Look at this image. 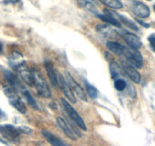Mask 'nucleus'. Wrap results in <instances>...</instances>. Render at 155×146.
<instances>
[{
    "mask_svg": "<svg viewBox=\"0 0 155 146\" xmlns=\"http://www.w3.org/2000/svg\"><path fill=\"white\" fill-rule=\"evenodd\" d=\"M32 73L34 78V85L35 86L38 93L44 98H51V91L42 74L38 70H34L32 71Z\"/></svg>",
    "mask_w": 155,
    "mask_h": 146,
    "instance_id": "obj_1",
    "label": "nucleus"
},
{
    "mask_svg": "<svg viewBox=\"0 0 155 146\" xmlns=\"http://www.w3.org/2000/svg\"><path fill=\"white\" fill-rule=\"evenodd\" d=\"M5 95L8 98V101H9L10 104L17 110L18 112L21 114H26L27 113V107L25 104H24L23 101L21 98L19 97L18 93L16 91H17L12 87H6L4 89Z\"/></svg>",
    "mask_w": 155,
    "mask_h": 146,
    "instance_id": "obj_2",
    "label": "nucleus"
},
{
    "mask_svg": "<svg viewBox=\"0 0 155 146\" xmlns=\"http://www.w3.org/2000/svg\"><path fill=\"white\" fill-rule=\"evenodd\" d=\"M61 101H62V104L63 106L64 110H65L66 114L68 115V117H70V119L72 120V121L78 126H79V128H81V129L84 131L87 130V126H86L85 123L84 122L83 119L80 117L79 114H78L77 111L73 108L72 106L68 101H65V99H64V98H62Z\"/></svg>",
    "mask_w": 155,
    "mask_h": 146,
    "instance_id": "obj_3",
    "label": "nucleus"
},
{
    "mask_svg": "<svg viewBox=\"0 0 155 146\" xmlns=\"http://www.w3.org/2000/svg\"><path fill=\"white\" fill-rule=\"evenodd\" d=\"M124 54L128 60V62L133 65L135 68H141L143 66V58L138 50L133 48H126Z\"/></svg>",
    "mask_w": 155,
    "mask_h": 146,
    "instance_id": "obj_4",
    "label": "nucleus"
},
{
    "mask_svg": "<svg viewBox=\"0 0 155 146\" xmlns=\"http://www.w3.org/2000/svg\"><path fill=\"white\" fill-rule=\"evenodd\" d=\"M0 134L10 141H15L22 134L20 127H15L12 125H0Z\"/></svg>",
    "mask_w": 155,
    "mask_h": 146,
    "instance_id": "obj_5",
    "label": "nucleus"
},
{
    "mask_svg": "<svg viewBox=\"0 0 155 146\" xmlns=\"http://www.w3.org/2000/svg\"><path fill=\"white\" fill-rule=\"evenodd\" d=\"M65 79L67 81L68 85H69L70 88L72 89L73 91L78 95V97L84 102H87V98L85 92L84 91L82 88L81 87L78 83L76 82L75 80L74 79L68 71H65Z\"/></svg>",
    "mask_w": 155,
    "mask_h": 146,
    "instance_id": "obj_6",
    "label": "nucleus"
},
{
    "mask_svg": "<svg viewBox=\"0 0 155 146\" xmlns=\"http://www.w3.org/2000/svg\"><path fill=\"white\" fill-rule=\"evenodd\" d=\"M16 70H17L18 75L20 77L22 81H25L27 85L30 86L34 85V78H33L32 71L28 68L26 62H22L17 65Z\"/></svg>",
    "mask_w": 155,
    "mask_h": 146,
    "instance_id": "obj_7",
    "label": "nucleus"
},
{
    "mask_svg": "<svg viewBox=\"0 0 155 146\" xmlns=\"http://www.w3.org/2000/svg\"><path fill=\"white\" fill-rule=\"evenodd\" d=\"M57 84L59 88L62 90V93L65 95L67 99L71 103V104H75L76 98L74 96V93L71 91V89L70 88L69 85H68L67 81H65V78L61 75L60 73H57Z\"/></svg>",
    "mask_w": 155,
    "mask_h": 146,
    "instance_id": "obj_8",
    "label": "nucleus"
},
{
    "mask_svg": "<svg viewBox=\"0 0 155 146\" xmlns=\"http://www.w3.org/2000/svg\"><path fill=\"white\" fill-rule=\"evenodd\" d=\"M104 14L97 15L101 20L116 28H121V22L119 20V14L108 9H104Z\"/></svg>",
    "mask_w": 155,
    "mask_h": 146,
    "instance_id": "obj_9",
    "label": "nucleus"
},
{
    "mask_svg": "<svg viewBox=\"0 0 155 146\" xmlns=\"http://www.w3.org/2000/svg\"><path fill=\"white\" fill-rule=\"evenodd\" d=\"M122 66H123V70H124V72L130 78V79L133 82L136 83V84H139L140 81H141V75L137 71L136 68L128 62H122Z\"/></svg>",
    "mask_w": 155,
    "mask_h": 146,
    "instance_id": "obj_10",
    "label": "nucleus"
},
{
    "mask_svg": "<svg viewBox=\"0 0 155 146\" xmlns=\"http://www.w3.org/2000/svg\"><path fill=\"white\" fill-rule=\"evenodd\" d=\"M132 12L137 17L141 18H146L150 14V8L147 6V5L141 2H138V1L134 2L132 7Z\"/></svg>",
    "mask_w": 155,
    "mask_h": 146,
    "instance_id": "obj_11",
    "label": "nucleus"
},
{
    "mask_svg": "<svg viewBox=\"0 0 155 146\" xmlns=\"http://www.w3.org/2000/svg\"><path fill=\"white\" fill-rule=\"evenodd\" d=\"M123 38L125 40V41L127 43L128 45L130 47V48L138 50V49L141 48V45H142V43H141L140 38L132 33L125 32L123 34Z\"/></svg>",
    "mask_w": 155,
    "mask_h": 146,
    "instance_id": "obj_12",
    "label": "nucleus"
},
{
    "mask_svg": "<svg viewBox=\"0 0 155 146\" xmlns=\"http://www.w3.org/2000/svg\"><path fill=\"white\" fill-rule=\"evenodd\" d=\"M98 33L107 38H116L118 37V32L108 25H98L96 27Z\"/></svg>",
    "mask_w": 155,
    "mask_h": 146,
    "instance_id": "obj_13",
    "label": "nucleus"
},
{
    "mask_svg": "<svg viewBox=\"0 0 155 146\" xmlns=\"http://www.w3.org/2000/svg\"><path fill=\"white\" fill-rule=\"evenodd\" d=\"M56 122H57L58 126L60 127V129L63 131V132L65 133V135L67 137L70 138L71 140H76V136L75 134L74 133L73 130L71 129V128L70 127L69 125L67 123V122L65 120L62 118V117H58L56 119Z\"/></svg>",
    "mask_w": 155,
    "mask_h": 146,
    "instance_id": "obj_14",
    "label": "nucleus"
},
{
    "mask_svg": "<svg viewBox=\"0 0 155 146\" xmlns=\"http://www.w3.org/2000/svg\"><path fill=\"white\" fill-rule=\"evenodd\" d=\"M41 133L44 135V138H46L47 141L51 144L52 146H68V144H65L63 141L56 137V135H53L51 132L46 130L41 131Z\"/></svg>",
    "mask_w": 155,
    "mask_h": 146,
    "instance_id": "obj_15",
    "label": "nucleus"
},
{
    "mask_svg": "<svg viewBox=\"0 0 155 146\" xmlns=\"http://www.w3.org/2000/svg\"><path fill=\"white\" fill-rule=\"evenodd\" d=\"M44 67L47 72L49 78H50V81L53 84V86L56 87L58 85L57 84V73L54 70V67H53V64L50 61H45L44 62Z\"/></svg>",
    "mask_w": 155,
    "mask_h": 146,
    "instance_id": "obj_16",
    "label": "nucleus"
},
{
    "mask_svg": "<svg viewBox=\"0 0 155 146\" xmlns=\"http://www.w3.org/2000/svg\"><path fill=\"white\" fill-rule=\"evenodd\" d=\"M106 46L110 51H111L112 53L117 55V56H121V55L124 54L126 49L123 44L114 42V41H107Z\"/></svg>",
    "mask_w": 155,
    "mask_h": 146,
    "instance_id": "obj_17",
    "label": "nucleus"
},
{
    "mask_svg": "<svg viewBox=\"0 0 155 146\" xmlns=\"http://www.w3.org/2000/svg\"><path fill=\"white\" fill-rule=\"evenodd\" d=\"M16 91H19L21 93V95H23L24 98L27 100L28 103L29 104V105L31 107L34 109H38V106H37V102H36L35 100L34 99V98L32 97V95L30 94V92L25 88V87H24L21 84L18 87V88L16 89Z\"/></svg>",
    "mask_w": 155,
    "mask_h": 146,
    "instance_id": "obj_18",
    "label": "nucleus"
},
{
    "mask_svg": "<svg viewBox=\"0 0 155 146\" xmlns=\"http://www.w3.org/2000/svg\"><path fill=\"white\" fill-rule=\"evenodd\" d=\"M78 4L83 9L86 10V11L89 12L95 15H99L95 5L92 3L91 2H90V1H87V0H78Z\"/></svg>",
    "mask_w": 155,
    "mask_h": 146,
    "instance_id": "obj_19",
    "label": "nucleus"
},
{
    "mask_svg": "<svg viewBox=\"0 0 155 146\" xmlns=\"http://www.w3.org/2000/svg\"><path fill=\"white\" fill-rule=\"evenodd\" d=\"M119 20L120 22L124 24L126 26H127L128 28H130V29L133 30V31H138V27L137 26L135 22H133L132 21H131L130 19L128 18L126 16H123L122 15H119Z\"/></svg>",
    "mask_w": 155,
    "mask_h": 146,
    "instance_id": "obj_20",
    "label": "nucleus"
},
{
    "mask_svg": "<svg viewBox=\"0 0 155 146\" xmlns=\"http://www.w3.org/2000/svg\"><path fill=\"white\" fill-rule=\"evenodd\" d=\"M100 1L107 6L114 9H120L123 8V3L120 0H100Z\"/></svg>",
    "mask_w": 155,
    "mask_h": 146,
    "instance_id": "obj_21",
    "label": "nucleus"
},
{
    "mask_svg": "<svg viewBox=\"0 0 155 146\" xmlns=\"http://www.w3.org/2000/svg\"><path fill=\"white\" fill-rule=\"evenodd\" d=\"M114 87L119 91H123L127 87V83L124 78H116L114 81Z\"/></svg>",
    "mask_w": 155,
    "mask_h": 146,
    "instance_id": "obj_22",
    "label": "nucleus"
},
{
    "mask_svg": "<svg viewBox=\"0 0 155 146\" xmlns=\"http://www.w3.org/2000/svg\"><path fill=\"white\" fill-rule=\"evenodd\" d=\"M85 88L86 90H87V94L90 96L91 98L92 99H95V98L97 97L98 95V91L97 89L95 87H94L93 85H91V84H89L87 81H85Z\"/></svg>",
    "mask_w": 155,
    "mask_h": 146,
    "instance_id": "obj_23",
    "label": "nucleus"
},
{
    "mask_svg": "<svg viewBox=\"0 0 155 146\" xmlns=\"http://www.w3.org/2000/svg\"><path fill=\"white\" fill-rule=\"evenodd\" d=\"M148 41H149V44H150V48H151V50L155 53V36L154 35L149 36Z\"/></svg>",
    "mask_w": 155,
    "mask_h": 146,
    "instance_id": "obj_24",
    "label": "nucleus"
},
{
    "mask_svg": "<svg viewBox=\"0 0 155 146\" xmlns=\"http://www.w3.org/2000/svg\"><path fill=\"white\" fill-rule=\"evenodd\" d=\"M20 127L21 131L22 133L27 134V135H29V134L32 133L33 130L30 127H28V126H19Z\"/></svg>",
    "mask_w": 155,
    "mask_h": 146,
    "instance_id": "obj_25",
    "label": "nucleus"
},
{
    "mask_svg": "<svg viewBox=\"0 0 155 146\" xmlns=\"http://www.w3.org/2000/svg\"><path fill=\"white\" fill-rule=\"evenodd\" d=\"M137 22H138V23L140 24V25H142L143 27H144V28H148L149 27H150V25H149V24L145 23V22H142V21H141V20H138V19H137Z\"/></svg>",
    "mask_w": 155,
    "mask_h": 146,
    "instance_id": "obj_26",
    "label": "nucleus"
},
{
    "mask_svg": "<svg viewBox=\"0 0 155 146\" xmlns=\"http://www.w3.org/2000/svg\"><path fill=\"white\" fill-rule=\"evenodd\" d=\"M5 117V114H4L3 111L1 110V108H0V119H3Z\"/></svg>",
    "mask_w": 155,
    "mask_h": 146,
    "instance_id": "obj_27",
    "label": "nucleus"
},
{
    "mask_svg": "<svg viewBox=\"0 0 155 146\" xmlns=\"http://www.w3.org/2000/svg\"><path fill=\"white\" fill-rule=\"evenodd\" d=\"M7 2H9V3H16V2H18V0H5Z\"/></svg>",
    "mask_w": 155,
    "mask_h": 146,
    "instance_id": "obj_28",
    "label": "nucleus"
},
{
    "mask_svg": "<svg viewBox=\"0 0 155 146\" xmlns=\"http://www.w3.org/2000/svg\"><path fill=\"white\" fill-rule=\"evenodd\" d=\"M50 107H51L52 109H56V104L55 103H51Z\"/></svg>",
    "mask_w": 155,
    "mask_h": 146,
    "instance_id": "obj_29",
    "label": "nucleus"
},
{
    "mask_svg": "<svg viewBox=\"0 0 155 146\" xmlns=\"http://www.w3.org/2000/svg\"><path fill=\"white\" fill-rule=\"evenodd\" d=\"M2 49H3V47H2V44L0 42V53L2 52Z\"/></svg>",
    "mask_w": 155,
    "mask_h": 146,
    "instance_id": "obj_30",
    "label": "nucleus"
},
{
    "mask_svg": "<svg viewBox=\"0 0 155 146\" xmlns=\"http://www.w3.org/2000/svg\"><path fill=\"white\" fill-rule=\"evenodd\" d=\"M0 142H2V143H4V144H6V143H5L4 141H2V140L1 139V138H0Z\"/></svg>",
    "mask_w": 155,
    "mask_h": 146,
    "instance_id": "obj_31",
    "label": "nucleus"
},
{
    "mask_svg": "<svg viewBox=\"0 0 155 146\" xmlns=\"http://www.w3.org/2000/svg\"><path fill=\"white\" fill-rule=\"evenodd\" d=\"M153 9H154V12H155V4L153 5Z\"/></svg>",
    "mask_w": 155,
    "mask_h": 146,
    "instance_id": "obj_32",
    "label": "nucleus"
},
{
    "mask_svg": "<svg viewBox=\"0 0 155 146\" xmlns=\"http://www.w3.org/2000/svg\"><path fill=\"white\" fill-rule=\"evenodd\" d=\"M147 1H150V0H147Z\"/></svg>",
    "mask_w": 155,
    "mask_h": 146,
    "instance_id": "obj_33",
    "label": "nucleus"
}]
</instances>
